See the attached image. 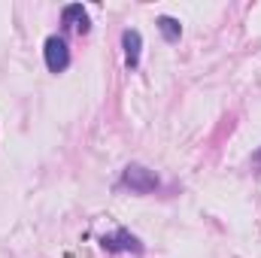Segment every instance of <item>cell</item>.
I'll return each mask as SVG.
<instances>
[{"instance_id": "obj_1", "label": "cell", "mask_w": 261, "mask_h": 258, "mask_svg": "<svg viewBox=\"0 0 261 258\" xmlns=\"http://www.w3.org/2000/svg\"><path fill=\"white\" fill-rule=\"evenodd\" d=\"M122 186H128L137 194H149L158 189V176H155V170H149L143 164H128L122 173Z\"/></svg>"}, {"instance_id": "obj_2", "label": "cell", "mask_w": 261, "mask_h": 258, "mask_svg": "<svg viewBox=\"0 0 261 258\" xmlns=\"http://www.w3.org/2000/svg\"><path fill=\"white\" fill-rule=\"evenodd\" d=\"M43 55H46V67L52 73H64L70 67V49H67V43L61 37H49L46 46H43Z\"/></svg>"}, {"instance_id": "obj_3", "label": "cell", "mask_w": 261, "mask_h": 258, "mask_svg": "<svg viewBox=\"0 0 261 258\" xmlns=\"http://www.w3.org/2000/svg\"><path fill=\"white\" fill-rule=\"evenodd\" d=\"M100 246H103L107 252H140V249H143V243H140L134 234H128L125 228H119L116 234L103 237V240H100Z\"/></svg>"}, {"instance_id": "obj_4", "label": "cell", "mask_w": 261, "mask_h": 258, "mask_svg": "<svg viewBox=\"0 0 261 258\" xmlns=\"http://www.w3.org/2000/svg\"><path fill=\"white\" fill-rule=\"evenodd\" d=\"M122 46H125V64H128L130 70H137V67H140V49H143L140 31H125V34H122Z\"/></svg>"}, {"instance_id": "obj_5", "label": "cell", "mask_w": 261, "mask_h": 258, "mask_svg": "<svg viewBox=\"0 0 261 258\" xmlns=\"http://www.w3.org/2000/svg\"><path fill=\"white\" fill-rule=\"evenodd\" d=\"M61 21H64L67 28L79 31V34H85V31H88V12H85V6H82V3H70V6H64Z\"/></svg>"}, {"instance_id": "obj_6", "label": "cell", "mask_w": 261, "mask_h": 258, "mask_svg": "<svg viewBox=\"0 0 261 258\" xmlns=\"http://www.w3.org/2000/svg\"><path fill=\"white\" fill-rule=\"evenodd\" d=\"M158 31L164 34L167 43H176V40L182 37V24H179L176 18H170V15H161V18H158Z\"/></svg>"}, {"instance_id": "obj_7", "label": "cell", "mask_w": 261, "mask_h": 258, "mask_svg": "<svg viewBox=\"0 0 261 258\" xmlns=\"http://www.w3.org/2000/svg\"><path fill=\"white\" fill-rule=\"evenodd\" d=\"M252 164H255V167H258V170H261V149H258V152H255V155H252Z\"/></svg>"}]
</instances>
